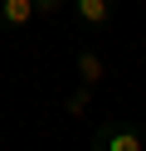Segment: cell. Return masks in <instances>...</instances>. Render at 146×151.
<instances>
[{
	"mask_svg": "<svg viewBox=\"0 0 146 151\" xmlns=\"http://www.w3.org/2000/svg\"><path fill=\"white\" fill-rule=\"evenodd\" d=\"M73 15L83 29H107L112 24V0H73Z\"/></svg>",
	"mask_w": 146,
	"mask_h": 151,
	"instance_id": "obj_3",
	"label": "cell"
},
{
	"mask_svg": "<svg viewBox=\"0 0 146 151\" xmlns=\"http://www.w3.org/2000/svg\"><path fill=\"white\" fill-rule=\"evenodd\" d=\"M78 73H83L88 88H97V83H102V59H97L93 49H83V54H78Z\"/></svg>",
	"mask_w": 146,
	"mask_h": 151,
	"instance_id": "obj_4",
	"label": "cell"
},
{
	"mask_svg": "<svg viewBox=\"0 0 146 151\" xmlns=\"http://www.w3.org/2000/svg\"><path fill=\"white\" fill-rule=\"evenodd\" d=\"M93 151H146V137L122 117H107L102 127L93 132Z\"/></svg>",
	"mask_w": 146,
	"mask_h": 151,
	"instance_id": "obj_1",
	"label": "cell"
},
{
	"mask_svg": "<svg viewBox=\"0 0 146 151\" xmlns=\"http://www.w3.org/2000/svg\"><path fill=\"white\" fill-rule=\"evenodd\" d=\"M73 0H34V10H39V20H58V15L68 10Z\"/></svg>",
	"mask_w": 146,
	"mask_h": 151,
	"instance_id": "obj_5",
	"label": "cell"
},
{
	"mask_svg": "<svg viewBox=\"0 0 146 151\" xmlns=\"http://www.w3.org/2000/svg\"><path fill=\"white\" fill-rule=\"evenodd\" d=\"M34 20H39L34 0H0V29H5V34H19V29H29Z\"/></svg>",
	"mask_w": 146,
	"mask_h": 151,
	"instance_id": "obj_2",
	"label": "cell"
}]
</instances>
